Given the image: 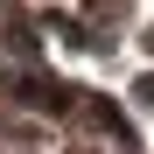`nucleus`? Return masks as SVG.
<instances>
[{
  "instance_id": "nucleus-1",
  "label": "nucleus",
  "mask_w": 154,
  "mask_h": 154,
  "mask_svg": "<svg viewBox=\"0 0 154 154\" xmlns=\"http://www.w3.org/2000/svg\"><path fill=\"white\" fill-rule=\"evenodd\" d=\"M140 98H147V105H154V77H140Z\"/></svg>"
}]
</instances>
